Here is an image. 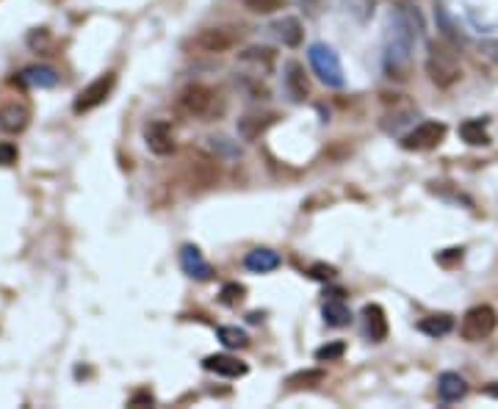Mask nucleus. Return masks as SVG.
<instances>
[{
	"instance_id": "1",
	"label": "nucleus",
	"mask_w": 498,
	"mask_h": 409,
	"mask_svg": "<svg viewBox=\"0 0 498 409\" xmlns=\"http://www.w3.org/2000/svg\"><path fill=\"white\" fill-rule=\"evenodd\" d=\"M415 39H418V28L415 17L410 14V6H401L391 14L388 20V33H385V67L388 72L396 77H404V67L410 64L413 50H415Z\"/></svg>"
},
{
	"instance_id": "2",
	"label": "nucleus",
	"mask_w": 498,
	"mask_h": 409,
	"mask_svg": "<svg viewBox=\"0 0 498 409\" xmlns=\"http://www.w3.org/2000/svg\"><path fill=\"white\" fill-rule=\"evenodd\" d=\"M307 61H310L313 72L319 75V80H322L324 86H329V89H341V86H344V67H341V58H338V53L332 50L329 45H324V42L310 45Z\"/></svg>"
},
{
	"instance_id": "3",
	"label": "nucleus",
	"mask_w": 498,
	"mask_h": 409,
	"mask_svg": "<svg viewBox=\"0 0 498 409\" xmlns=\"http://www.w3.org/2000/svg\"><path fill=\"white\" fill-rule=\"evenodd\" d=\"M216 92L211 89V86H205V83H189L180 94H177V108L186 114V116H191V119H208V116H213V111H216Z\"/></svg>"
},
{
	"instance_id": "4",
	"label": "nucleus",
	"mask_w": 498,
	"mask_h": 409,
	"mask_svg": "<svg viewBox=\"0 0 498 409\" xmlns=\"http://www.w3.org/2000/svg\"><path fill=\"white\" fill-rule=\"evenodd\" d=\"M426 75L435 86L440 89H448L451 83H457L462 77V70H460V61L451 50H446L443 45H432L429 48V58H426Z\"/></svg>"
},
{
	"instance_id": "5",
	"label": "nucleus",
	"mask_w": 498,
	"mask_h": 409,
	"mask_svg": "<svg viewBox=\"0 0 498 409\" xmlns=\"http://www.w3.org/2000/svg\"><path fill=\"white\" fill-rule=\"evenodd\" d=\"M496 327H498L496 307L476 305L462 315L460 334H462V340H468V343H479V340H484V337H490V334L496 332Z\"/></svg>"
},
{
	"instance_id": "6",
	"label": "nucleus",
	"mask_w": 498,
	"mask_h": 409,
	"mask_svg": "<svg viewBox=\"0 0 498 409\" xmlns=\"http://www.w3.org/2000/svg\"><path fill=\"white\" fill-rule=\"evenodd\" d=\"M241 42V31L233 26H213V28H202L194 39V48L202 53H213V55H222L230 53L233 48H238Z\"/></svg>"
},
{
	"instance_id": "7",
	"label": "nucleus",
	"mask_w": 498,
	"mask_h": 409,
	"mask_svg": "<svg viewBox=\"0 0 498 409\" xmlns=\"http://www.w3.org/2000/svg\"><path fill=\"white\" fill-rule=\"evenodd\" d=\"M186 178L191 188H211L219 180V160L202 150H191L186 160Z\"/></svg>"
},
{
	"instance_id": "8",
	"label": "nucleus",
	"mask_w": 498,
	"mask_h": 409,
	"mask_svg": "<svg viewBox=\"0 0 498 409\" xmlns=\"http://www.w3.org/2000/svg\"><path fill=\"white\" fill-rule=\"evenodd\" d=\"M114 86H117V75H114V72H102L97 80H92V83L75 97V114H89V111L100 108L102 102L108 100V94L114 92Z\"/></svg>"
},
{
	"instance_id": "9",
	"label": "nucleus",
	"mask_w": 498,
	"mask_h": 409,
	"mask_svg": "<svg viewBox=\"0 0 498 409\" xmlns=\"http://www.w3.org/2000/svg\"><path fill=\"white\" fill-rule=\"evenodd\" d=\"M443 138H446L443 122H421L418 128H413L401 138V147L410 153H426V150H435Z\"/></svg>"
},
{
	"instance_id": "10",
	"label": "nucleus",
	"mask_w": 498,
	"mask_h": 409,
	"mask_svg": "<svg viewBox=\"0 0 498 409\" xmlns=\"http://www.w3.org/2000/svg\"><path fill=\"white\" fill-rule=\"evenodd\" d=\"M144 144L152 155L158 158H166V155L174 153V133L172 125L164 122V119H152L144 125Z\"/></svg>"
},
{
	"instance_id": "11",
	"label": "nucleus",
	"mask_w": 498,
	"mask_h": 409,
	"mask_svg": "<svg viewBox=\"0 0 498 409\" xmlns=\"http://www.w3.org/2000/svg\"><path fill=\"white\" fill-rule=\"evenodd\" d=\"M31 122V105L20 97L0 100V128L6 133H23Z\"/></svg>"
},
{
	"instance_id": "12",
	"label": "nucleus",
	"mask_w": 498,
	"mask_h": 409,
	"mask_svg": "<svg viewBox=\"0 0 498 409\" xmlns=\"http://www.w3.org/2000/svg\"><path fill=\"white\" fill-rule=\"evenodd\" d=\"M180 268H183V274L186 277H191V280H211L213 277V268H211V263L202 257L199 252V246L194 244H186L183 249H180Z\"/></svg>"
},
{
	"instance_id": "13",
	"label": "nucleus",
	"mask_w": 498,
	"mask_h": 409,
	"mask_svg": "<svg viewBox=\"0 0 498 409\" xmlns=\"http://www.w3.org/2000/svg\"><path fill=\"white\" fill-rule=\"evenodd\" d=\"M58 80H61V75L53 67H45V64L25 67L23 72L17 75V83L25 86V89H53V86H58Z\"/></svg>"
},
{
	"instance_id": "14",
	"label": "nucleus",
	"mask_w": 498,
	"mask_h": 409,
	"mask_svg": "<svg viewBox=\"0 0 498 409\" xmlns=\"http://www.w3.org/2000/svg\"><path fill=\"white\" fill-rule=\"evenodd\" d=\"M202 368L208 373L224 376V379H238V376L247 373V365L238 357H230V354H211V357L202 359Z\"/></svg>"
},
{
	"instance_id": "15",
	"label": "nucleus",
	"mask_w": 498,
	"mask_h": 409,
	"mask_svg": "<svg viewBox=\"0 0 498 409\" xmlns=\"http://www.w3.org/2000/svg\"><path fill=\"white\" fill-rule=\"evenodd\" d=\"M274 119H277L274 114H247V116L238 119L235 133H238L244 141H258V138L274 125Z\"/></svg>"
},
{
	"instance_id": "16",
	"label": "nucleus",
	"mask_w": 498,
	"mask_h": 409,
	"mask_svg": "<svg viewBox=\"0 0 498 409\" xmlns=\"http://www.w3.org/2000/svg\"><path fill=\"white\" fill-rule=\"evenodd\" d=\"M438 396H440V401H443V404L462 401V398L468 396V382H465L460 373L446 371V373H440V376H438Z\"/></svg>"
},
{
	"instance_id": "17",
	"label": "nucleus",
	"mask_w": 498,
	"mask_h": 409,
	"mask_svg": "<svg viewBox=\"0 0 498 409\" xmlns=\"http://www.w3.org/2000/svg\"><path fill=\"white\" fill-rule=\"evenodd\" d=\"M285 92L291 94V100H297V102H302L310 94V83H307L304 67H302L299 61H288V64H285Z\"/></svg>"
},
{
	"instance_id": "18",
	"label": "nucleus",
	"mask_w": 498,
	"mask_h": 409,
	"mask_svg": "<svg viewBox=\"0 0 498 409\" xmlns=\"http://www.w3.org/2000/svg\"><path fill=\"white\" fill-rule=\"evenodd\" d=\"M363 321H366V334L371 340H385L388 337V318H385V310L379 305H366L363 307Z\"/></svg>"
},
{
	"instance_id": "19",
	"label": "nucleus",
	"mask_w": 498,
	"mask_h": 409,
	"mask_svg": "<svg viewBox=\"0 0 498 409\" xmlns=\"http://www.w3.org/2000/svg\"><path fill=\"white\" fill-rule=\"evenodd\" d=\"M241 64H252L255 67V77L272 75L274 50H269V48H249V50L241 53Z\"/></svg>"
},
{
	"instance_id": "20",
	"label": "nucleus",
	"mask_w": 498,
	"mask_h": 409,
	"mask_svg": "<svg viewBox=\"0 0 498 409\" xmlns=\"http://www.w3.org/2000/svg\"><path fill=\"white\" fill-rule=\"evenodd\" d=\"M244 266L252 274H269L274 268H280V255L274 249H252L244 257Z\"/></svg>"
},
{
	"instance_id": "21",
	"label": "nucleus",
	"mask_w": 498,
	"mask_h": 409,
	"mask_svg": "<svg viewBox=\"0 0 498 409\" xmlns=\"http://www.w3.org/2000/svg\"><path fill=\"white\" fill-rule=\"evenodd\" d=\"M272 31L277 33V39H280L285 48H299V45H302V36H304L302 23H299L297 17H282V20H277L272 26Z\"/></svg>"
},
{
	"instance_id": "22",
	"label": "nucleus",
	"mask_w": 498,
	"mask_h": 409,
	"mask_svg": "<svg viewBox=\"0 0 498 409\" xmlns=\"http://www.w3.org/2000/svg\"><path fill=\"white\" fill-rule=\"evenodd\" d=\"M460 138L471 147H487L490 144V133H487V122L484 119H465L460 125Z\"/></svg>"
},
{
	"instance_id": "23",
	"label": "nucleus",
	"mask_w": 498,
	"mask_h": 409,
	"mask_svg": "<svg viewBox=\"0 0 498 409\" xmlns=\"http://www.w3.org/2000/svg\"><path fill=\"white\" fill-rule=\"evenodd\" d=\"M454 329V315H448V312H440V315H429V318H423L418 321V332H423L426 337H446L448 332Z\"/></svg>"
},
{
	"instance_id": "24",
	"label": "nucleus",
	"mask_w": 498,
	"mask_h": 409,
	"mask_svg": "<svg viewBox=\"0 0 498 409\" xmlns=\"http://www.w3.org/2000/svg\"><path fill=\"white\" fill-rule=\"evenodd\" d=\"M322 315H324V321H327V327H349V324H351V310H349L341 299L324 302Z\"/></svg>"
},
{
	"instance_id": "25",
	"label": "nucleus",
	"mask_w": 498,
	"mask_h": 409,
	"mask_svg": "<svg viewBox=\"0 0 498 409\" xmlns=\"http://www.w3.org/2000/svg\"><path fill=\"white\" fill-rule=\"evenodd\" d=\"M216 334H219L222 346H227V349H247L249 346V334L244 329H238V327H219Z\"/></svg>"
},
{
	"instance_id": "26",
	"label": "nucleus",
	"mask_w": 498,
	"mask_h": 409,
	"mask_svg": "<svg viewBox=\"0 0 498 409\" xmlns=\"http://www.w3.org/2000/svg\"><path fill=\"white\" fill-rule=\"evenodd\" d=\"M327 379L322 368H310V371H299L294 376H288V384L291 387H313V384H322Z\"/></svg>"
},
{
	"instance_id": "27",
	"label": "nucleus",
	"mask_w": 498,
	"mask_h": 409,
	"mask_svg": "<svg viewBox=\"0 0 498 409\" xmlns=\"http://www.w3.org/2000/svg\"><path fill=\"white\" fill-rule=\"evenodd\" d=\"M244 296H247V288L238 285V282H227V285H222V290H219V299H222V305H227V307L241 305Z\"/></svg>"
},
{
	"instance_id": "28",
	"label": "nucleus",
	"mask_w": 498,
	"mask_h": 409,
	"mask_svg": "<svg viewBox=\"0 0 498 409\" xmlns=\"http://www.w3.org/2000/svg\"><path fill=\"white\" fill-rule=\"evenodd\" d=\"M344 354H346V343L344 340H332V343H324L322 349H316V359L319 362H338Z\"/></svg>"
},
{
	"instance_id": "29",
	"label": "nucleus",
	"mask_w": 498,
	"mask_h": 409,
	"mask_svg": "<svg viewBox=\"0 0 498 409\" xmlns=\"http://www.w3.org/2000/svg\"><path fill=\"white\" fill-rule=\"evenodd\" d=\"M244 9H249L252 14H274L285 6V0H241Z\"/></svg>"
},
{
	"instance_id": "30",
	"label": "nucleus",
	"mask_w": 498,
	"mask_h": 409,
	"mask_svg": "<svg viewBox=\"0 0 498 409\" xmlns=\"http://www.w3.org/2000/svg\"><path fill=\"white\" fill-rule=\"evenodd\" d=\"M313 280H319V282H327V280H332L338 271H335V266H327V263H316V266H310V271H307Z\"/></svg>"
},
{
	"instance_id": "31",
	"label": "nucleus",
	"mask_w": 498,
	"mask_h": 409,
	"mask_svg": "<svg viewBox=\"0 0 498 409\" xmlns=\"http://www.w3.org/2000/svg\"><path fill=\"white\" fill-rule=\"evenodd\" d=\"M17 158H20V153H17V147L11 141H3L0 144V166H14Z\"/></svg>"
},
{
	"instance_id": "32",
	"label": "nucleus",
	"mask_w": 498,
	"mask_h": 409,
	"mask_svg": "<svg viewBox=\"0 0 498 409\" xmlns=\"http://www.w3.org/2000/svg\"><path fill=\"white\" fill-rule=\"evenodd\" d=\"M454 260H462V249H446L443 255H438V263H443V266L454 263Z\"/></svg>"
},
{
	"instance_id": "33",
	"label": "nucleus",
	"mask_w": 498,
	"mask_h": 409,
	"mask_svg": "<svg viewBox=\"0 0 498 409\" xmlns=\"http://www.w3.org/2000/svg\"><path fill=\"white\" fill-rule=\"evenodd\" d=\"M155 398H152V393H147V390H142V393H136L133 398H130V407H139V404H152Z\"/></svg>"
},
{
	"instance_id": "34",
	"label": "nucleus",
	"mask_w": 498,
	"mask_h": 409,
	"mask_svg": "<svg viewBox=\"0 0 498 409\" xmlns=\"http://www.w3.org/2000/svg\"><path fill=\"white\" fill-rule=\"evenodd\" d=\"M302 6H304V9H310V11L316 14V11L322 9V0H302Z\"/></svg>"
},
{
	"instance_id": "35",
	"label": "nucleus",
	"mask_w": 498,
	"mask_h": 409,
	"mask_svg": "<svg viewBox=\"0 0 498 409\" xmlns=\"http://www.w3.org/2000/svg\"><path fill=\"white\" fill-rule=\"evenodd\" d=\"M484 396H490V398H496L498 401V382L487 384V387H484Z\"/></svg>"
},
{
	"instance_id": "36",
	"label": "nucleus",
	"mask_w": 498,
	"mask_h": 409,
	"mask_svg": "<svg viewBox=\"0 0 498 409\" xmlns=\"http://www.w3.org/2000/svg\"><path fill=\"white\" fill-rule=\"evenodd\" d=\"M260 318H263V315H260V312H252V315H249V324H258V321H260Z\"/></svg>"
}]
</instances>
